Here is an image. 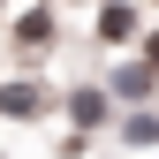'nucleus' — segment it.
<instances>
[{"label":"nucleus","instance_id":"obj_1","mask_svg":"<svg viewBox=\"0 0 159 159\" xmlns=\"http://www.w3.org/2000/svg\"><path fill=\"white\" fill-rule=\"evenodd\" d=\"M98 38H106V46H129L136 38V8L129 0H106V8H98Z\"/></svg>","mask_w":159,"mask_h":159},{"label":"nucleus","instance_id":"obj_2","mask_svg":"<svg viewBox=\"0 0 159 159\" xmlns=\"http://www.w3.org/2000/svg\"><path fill=\"white\" fill-rule=\"evenodd\" d=\"M38 106H46V98H38L30 84H0V114H15V121H30Z\"/></svg>","mask_w":159,"mask_h":159},{"label":"nucleus","instance_id":"obj_3","mask_svg":"<svg viewBox=\"0 0 159 159\" xmlns=\"http://www.w3.org/2000/svg\"><path fill=\"white\" fill-rule=\"evenodd\" d=\"M114 91H121V98H144V91H152V68H121V76H114Z\"/></svg>","mask_w":159,"mask_h":159},{"label":"nucleus","instance_id":"obj_4","mask_svg":"<svg viewBox=\"0 0 159 159\" xmlns=\"http://www.w3.org/2000/svg\"><path fill=\"white\" fill-rule=\"evenodd\" d=\"M144 53H152V68H159V30H152V46H144Z\"/></svg>","mask_w":159,"mask_h":159},{"label":"nucleus","instance_id":"obj_5","mask_svg":"<svg viewBox=\"0 0 159 159\" xmlns=\"http://www.w3.org/2000/svg\"><path fill=\"white\" fill-rule=\"evenodd\" d=\"M0 8H8V0H0Z\"/></svg>","mask_w":159,"mask_h":159}]
</instances>
